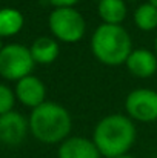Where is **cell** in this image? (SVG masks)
<instances>
[{
  "label": "cell",
  "mask_w": 157,
  "mask_h": 158,
  "mask_svg": "<svg viewBox=\"0 0 157 158\" xmlns=\"http://www.w3.org/2000/svg\"><path fill=\"white\" fill-rule=\"evenodd\" d=\"M134 25L143 31V32H151L157 29V8L151 5L150 2L140 3L133 14Z\"/></svg>",
  "instance_id": "cell-14"
},
{
  "label": "cell",
  "mask_w": 157,
  "mask_h": 158,
  "mask_svg": "<svg viewBox=\"0 0 157 158\" xmlns=\"http://www.w3.org/2000/svg\"><path fill=\"white\" fill-rule=\"evenodd\" d=\"M116 158H136V157H133L131 154H125V155H120V157H116Z\"/></svg>",
  "instance_id": "cell-17"
},
{
  "label": "cell",
  "mask_w": 157,
  "mask_h": 158,
  "mask_svg": "<svg viewBox=\"0 0 157 158\" xmlns=\"http://www.w3.org/2000/svg\"><path fill=\"white\" fill-rule=\"evenodd\" d=\"M125 114L134 123L157 121V91L151 88L133 89L125 98Z\"/></svg>",
  "instance_id": "cell-6"
},
{
  "label": "cell",
  "mask_w": 157,
  "mask_h": 158,
  "mask_svg": "<svg viewBox=\"0 0 157 158\" xmlns=\"http://www.w3.org/2000/svg\"><path fill=\"white\" fill-rule=\"evenodd\" d=\"M29 51L36 64H51L59 58L60 43L51 35H42L31 43Z\"/></svg>",
  "instance_id": "cell-11"
},
{
  "label": "cell",
  "mask_w": 157,
  "mask_h": 158,
  "mask_svg": "<svg viewBox=\"0 0 157 158\" xmlns=\"http://www.w3.org/2000/svg\"><path fill=\"white\" fill-rule=\"evenodd\" d=\"M154 52L157 55V37H156V42H154Z\"/></svg>",
  "instance_id": "cell-19"
},
{
  "label": "cell",
  "mask_w": 157,
  "mask_h": 158,
  "mask_svg": "<svg viewBox=\"0 0 157 158\" xmlns=\"http://www.w3.org/2000/svg\"><path fill=\"white\" fill-rule=\"evenodd\" d=\"M96 2H100V0H96Z\"/></svg>",
  "instance_id": "cell-22"
},
{
  "label": "cell",
  "mask_w": 157,
  "mask_h": 158,
  "mask_svg": "<svg viewBox=\"0 0 157 158\" xmlns=\"http://www.w3.org/2000/svg\"><path fill=\"white\" fill-rule=\"evenodd\" d=\"M29 134L43 144H60L72 131V117L69 110L55 102H45L33 109L28 118Z\"/></svg>",
  "instance_id": "cell-2"
},
{
  "label": "cell",
  "mask_w": 157,
  "mask_h": 158,
  "mask_svg": "<svg viewBox=\"0 0 157 158\" xmlns=\"http://www.w3.org/2000/svg\"><path fill=\"white\" fill-rule=\"evenodd\" d=\"M14 92L17 102L29 107L31 110L46 102V86L39 77L33 74L15 81Z\"/></svg>",
  "instance_id": "cell-8"
},
{
  "label": "cell",
  "mask_w": 157,
  "mask_h": 158,
  "mask_svg": "<svg viewBox=\"0 0 157 158\" xmlns=\"http://www.w3.org/2000/svg\"><path fill=\"white\" fill-rule=\"evenodd\" d=\"M125 68L136 78H151L157 72V55L148 48H134L125 61Z\"/></svg>",
  "instance_id": "cell-9"
},
{
  "label": "cell",
  "mask_w": 157,
  "mask_h": 158,
  "mask_svg": "<svg viewBox=\"0 0 157 158\" xmlns=\"http://www.w3.org/2000/svg\"><path fill=\"white\" fill-rule=\"evenodd\" d=\"M91 140L102 158L120 157L129 154L136 144L137 127L126 114H109L96 123Z\"/></svg>",
  "instance_id": "cell-1"
},
{
  "label": "cell",
  "mask_w": 157,
  "mask_h": 158,
  "mask_svg": "<svg viewBox=\"0 0 157 158\" xmlns=\"http://www.w3.org/2000/svg\"><path fill=\"white\" fill-rule=\"evenodd\" d=\"M15 102H17V98H15L14 89L5 83H0V115L14 110Z\"/></svg>",
  "instance_id": "cell-15"
},
{
  "label": "cell",
  "mask_w": 157,
  "mask_h": 158,
  "mask_svg": "<svg viewBox=\"0 0 157 158\" xmlns=\"http://www.w3.org/2000/svg\"><path fill=\"white\" fill-rule=\"evenodd\" d=\"M80 0H48L52 8H76V5Z\"/></svg>",
  "instance_id": "cell-16"
},
{
  "label": "cell",
  "mask_w": 157,
  "mask_h": 158,
  "mask_svg": "<svg viewBox=\"0 0 157 158\" xmlns=\"http://www.w3.org/2000/svg\"><path fill=\"white\" fill-rule=\"evenodd\" d=\"M146 2H150L151 5H154V6L157 8V0H146Z\"/></svg>",
  "instance_id": "cell-18"
},
{
  "label": "cell",
  "mask_w": 157,
  "mask_h": 158,
  "mask_svg": "<svg viewBox=\"0 0 157 158\" xmlns=\"http://www.w3.org/2000/svg\"><path fill=\"white\" fill-rule=\"evenodd\" d=\"M25 25L23 14L15 8H0V39L17 35Z\"/></svg>",
  "instance_id": "cell-13"
},
{
  "label": "cell",
  "mask_w": 157,
  "mask_h": 158,
  "mask_svg": "<svg viewBox=\"0 0 157 158\" xmlns=\"http://www.w3.org/2000/svg\"><path fill=\"white\" fill-rule=\"evenodd\" d=\"M89 48L94 58L109 68L125 64L128 55L134 49L131 35L122 25L105 23H100L94 29L89 40Z\"/></svg>",
  "instance_id": "cell-3"
},
{
  "label": "cell",
  "mask_w": 157,
  "mask_h": 158,
  "mask_svg": "<svg viewBox=\"0 0 157 158\" xmlns=\"http://www.w3.org/2000/svg\"><path fill=\"white\" fill-rule=\"evenodd\" d=\"M3 48H5V45H3V42H2V39H0V52H2Z\"/></svg>",
  "instance_id": "cell-20"
},
{
  "label": "cell",
  "mask_w": 157,
  "mask_h": 158,
  "mask_svg": "<svg viewBox=\"0 0 157 158\" xmlns=\"http://www.w3.org/2000/svg\"><path fill=\"white\" fill-rule=\"evenodd\" d=\"M36 61L28 46L8 43L0 52V77L9 81H19L33 74Z\"/></svg>",
  "instance_id": "cell-5"
},
{
  "label": "cell",
  "mask_w": 157,
  "mask_h": 158,
  "mask_svg": "<svg viewBox=\"0 0 157 158\" xmlns=\"http://www.w3.org/2000/svg\"><path fill=\"white\" fill-rule=\"evenodd\" d=\"M125 2H140V0H125Z\"/></svg>",
  "instance_id": "cell-21"
},
{
  "label": "cell",
  "mask_w": 157,
  "mask_h": 158,
  "mask_svg": "<svg viewBox=\"0 0 157 158\" xmlns=\"http://www.w3.org/2000/svg\"><path fill=\"white\" fill-rule=\"evenodd\" d=\"M97 15L105 25H122L128 17V5L125 0H100Z\"/></svg>",
  "instance_id": "cell-12"
},
{
  "label": "cell",
  "mask_w": 157,
  "mask_h": 158,
  "mask_svg": "<svg viewBox=\"0 0 157 158\" xmlns=\"http://www.w3.org/2000/svg\"><path fill=\"white\" fill-rule=\"evenodd\" d=\"M28 132V118H25L20 112L11 110L8 114L0 115V143L6 146H17L23 143Z\"/></svg>",
  "instance_id": "cell-7"
},
{
  "label": "cell",
  "mask_w": 157,
  "mask_h": 158,
  "mask_svg": "<svg viewBox=\"0 0 157 158\" xmlns=\"http://www.w3.org/2000/svg\"><path fill=\"white\" fill-rule=\"evenodd\" d=\"M48 28L59 43L74 45L86 34V20L77 8H52L48 15Z\"/></svg>",
  "instance_id": "cell-4"
},
{
  "label": "cell",
  "mask_w": 157,
  "mask_h": 158,
  "mask_svg": "<svg viewBox=\"0 0 157 158\" xmlns=\"http://www.w3.org/2000/svg\"><path fill=\"white\" fill-rule=\"evenodd\" d=\"M57 158H102V155L91 138L71 135L59 144Z\"/></svg>",
  "instance_id": "cell-10"
}]
</instances>
